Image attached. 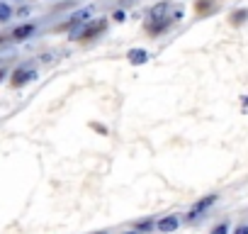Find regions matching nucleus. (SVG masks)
Segmentation results:
<instances>
[{"mask_svg":"<svg viewBox=\"0 0 248 234\" xmlns=\"http://www.w3.org/2000/svg\"><path fill=\"white\" fill-rule=\"evenodd\" d=\"M134 229L137 232H154V219H141L134 224Z\"/></svg>","mask_w":248,"mask_h":234,"instance_id":"nucleus-9","label":"nucleus"},{"mask_svg":"<svg viewBox=\"0 0 248 234\" xmlns=\"http://www.w3.org/2000/svg\"><path fill=\"white\" fill-rule=\"evenodd\" d=\"M214 202H217V195H204V198H200V200H197V202L190 207V212H187V219L192 222V219L202 217V215H204V212H207V210L214 205Z\"/></svg>","mask_w":248,"mask_h":234,"instance_id":"nucleus-1","label":"nucleus"},{"mask_svg":"<svg viewBox=\"0 0 248 234\" xmlns=\"http://www.w3.org/2000/svg\"><path fill=\"white\" fill-rule=\"evenodd\" d=\"M114 20H117V22H122V20H124V13H122V10H117V13H114Z\"/></svg>","mask_w":248,"mask_h":234,"instance_id":"nucleus-15","label":"nucleus"},{"mask_svg":"<svg viewBox=\"0 0 248 234\" xmlns=\"http://www.w3.org/2000/svg\"><path fill=\"white\" fill-rule=\"evenodd\" d=\"M233 234H248V224H241V227H236V229H233Z\"/></svg>","mask_w":248,"mask_h":234,"instance_id":"nucleus-13","label":"nucleus"},{"mask_svg":"<svg viewBox=\"0 0 248 234\" xmlns=\"http://www.w3.org/2000/svg\"><path fill=\"white\" fill-rule=\"evenodd\" d=\"M102 30H105V20H100V22H93V25H88V27L80 32V39H85V42H88V39L97 37Z\"/></svg>","mask_w":248,"mask_h":234,"instance_id":"nucleus-5","label":"nucleus"},{"mask_svg":"<svg viewBox=\"0 0 248 234\" xmlns=\"http://www.w3.org/2000/svg\"><path fill=\"white\" fill-rule=\"evenodd\" d=\"M10 15H13V8L8 3H0V22H8Z\"/></svg>","mask_w":248,"mask_h":234,"instance_id":"nucleus-10","label":"nucleus"},{"mask_svg":"<svg viewBox=\"0 0 248 234\" xmlns=\"http://www.w3.org/2000/svg\"><path fill=\"white\" fill-rule=\"evenodd\" d=\"M93 15V8H85V10H78L73 17H71V27H78V25H83L88 17Z\"/></svg>","mask_w":248,"mask_h":234,"instance_id":"nucleus-7","label":"nucleus"},{"mask_svg":"<svg viewBox=\"0 0 248 234\" xmlns=\"http://www.w3.org/2000/svg\"><path fill=\"white\" fill-rule=\"evenodd\" d=\"M34 78H37V71H27V68H20V71H15V76H13V85L17 88V85H25V83L34 81Z\"/></svg>","mask_w":248,"mask_h":234,"instance_id":"nucleus-4","label":"nucleus"},{"mask_svg":"<svg viewBox=\"0 0 248 234\" xmlns=\"http://www.w3.org/2000/svg\"><path fill=\"white\" fill-rule=\"evenodd\" d=\"M32 32H34V25H22V27H17L13 32V39H27Z\"/></svg>","mask_w":248,"mask_h":234,"instance_id":"nucleus-8","label":"nucleus"},{"mask_svg":"<svg viewBox=\"0 0 248 234\" xmlns=\"http://www.w3.org/2000/svg\"><path fill=\"white\" fill-rule=\"evenodd\" d=\"M209 10V0H202V3H200V13H207Z\"/></svg>","mask_w":248,"mask_h":234,"instance_id":"nucleus-14","label":"nucleus"},{"mask_svg":"<svg viewBox=\"0 0 248 234\" xmlns=\"http://www.w3.org/2000/svg\"><path fill=\"white\" fill-rule=\"evenodd\" d=\"M93 234H105V232H93Z\"/></svg>","mask_w":248,"mask_h":234,"instance_id":"nucleus-18","label":"nucleus"},{"mask_svg":"<svg viewBox=\"0 0 248 234\" xmlns=\"http://www.w3.org/2000/svg\"><path fill=\"white\" fill-rule=\"evenodd\" d=\"M3 76H5V73H3V71H0V81H3Z\"/></svg>","mask_w":248,"mask_h":234,"instance_id":"nucleus-17","label":"nucleus"},{"mask_svg":"<svg viewBox=\"0 0 248 234\" xmlns=\"http://www.w3.org/2000/svg\"><path fill=\"white\" fill-rule=\"evenodd\" d=\"M161 232H166V234H170V232H175L178 227H180V219L175 217V215H166L163 219H158V224H156Z\"/></svg>","mask_w":248,"mask_h":234,"instance_id":"nucleus-3","label":"nucleus"},{"mask_svg":"<svg viewBox=\"0 0 248 234\" xmlns=\"http://www.w3.org/2000/svg\"><path fill=\"white\" fill-rule=\"evenodd\" d=\"M146 59H149V51H146V49H132V51H129V61L137 64V66L146 64Z\"/></svg>","mask_w":248,"mask_h":234,"instance_id":"nucleus-6","label":"nucleus"},{"mask_svg":"<svg viewBox=\"0 0 248 234\" xmlns=\"http://www.w3.org/2000/svg\"><path fill=\"white\" fill-rule=\"evenodd\" d=\"M246 17H248V13H246V10H238V13H236V15H233L231 20H233V25H241V22H243Z\"/></svg>","mask_w":248,"mask_h":234,"instance_id":"nucleus-11","label":"nucleus"},{"mask_svg":"<svg viewBox=\"0 0 248 234\" xmlns=\"http://www.w3.org/2000/svg\"><path fill=\"white\" fill-rule=\"evenodd\" d=\"M168 10H170V3H158L154 10H151V20L154 25H161V22H170L173 17H168Z\"/></svg>","mask_w":248,"mask_h":234,"instance_id":"nucleus-2","label":"nucleus"},{"mask_svg":"<svg viewBox=\"0 0 248 234\" xmlns=\"http://www.w3.org/2000/svg\"><path fill=\"white\" fill-rule=\"evenodd\" d=\"M124 234H139V232H137V229H134V232H124Z\"/></svg>","mask_w":248,"mask_h":234,"instance_id":"nucleus-16","label":"nucleus"},{"mask_svg":"<svg viewBox=\"0 0 248 234\" xmlns=\"http://www.w3.org/2000/svg\"><path fill=\"white\" fill-rule=\"evenodd\" d=\"M212 234H229V224H226V222H221V224H217V227L212 229Z\"/></svg>","mask_w":248,"mask_h":234,"instance_id":"nucleus-12","label":"nucleus"}]
</instances>
